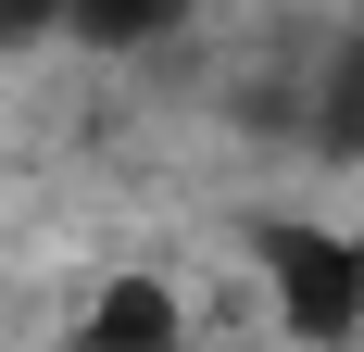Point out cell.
<instances>
[{
	"label": "cell",
	"instance_id": "cell-2",
	"mask_svg": "<svg viewBox=\"0 0 364 352\" xmlns=\"http://www.w3.org/2000/svg\"><path fill=\"white\" fill-rule=\"evenodd\" d=\"M75 340H188V302L164 277H101L75 302Z\"/></svg>",
	"mask_w": 364,
	"mask_h": 352
},
{
	"label": "cell",
	"instance_id": "cell-3",
	"mask_svg": "<svg viewBox=\"0 0 364 352\" xmlns=\"http://www.w3.org/2000/svg\"><path fill=\"white\" fill-rule=\"evenodd\" d=\"M201 0H63L50 13V38H75V51H151V38H176Z\"/></svg>",
	"mask_w": 364,
	"mask_h": 352
},
{
	"label": "cell",
	"instance_id": "cell-1",
	"mask_svg": "<svg viewBox=\"0 0 364 352\" xmlns=\"http://www.w3.org/2000/svg\"><path fill=\"white\" fill-rule=\"evenodd\" d=\"M264 302L289 340H364V239L352 227H314V214H264L252 227Z\"/></svg>",
	"mask_w": 364,
	"mask_h": 352
}]
</instances>
